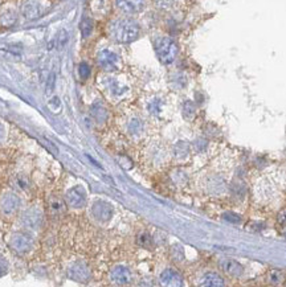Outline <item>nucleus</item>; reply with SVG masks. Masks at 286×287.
<instances>
[{
  "instance_id": "obj_1",
  "label": "nucleus",
  "mask_w": 286,
  "mask_h": 287,
  "mask_svg": "<svg viewBox=\"0 0 286 287\" xmlns=\"http://www.w3.org/2000/svg\"><path fill=\"white\" fill-rule=\"evenodd\" d=\"M139 33V24L130 18L115 19L109 25V35L117 43H131L135 39H138Z\"/></svg>"
},
{
  "instance_id": "obj_2",
  "label": "nucleus",
  "mask_w": 286,
  "mask_h": 287,
  "mask_svg": "<svg viewBox=\"0 0 286 287\" xmlns=\"http://www.w3.org/2000/svg\"><path fill=\"white\" fill-rule=\"evenodd\" d=\"M155 50H157L158 58L162 64L170 65L174 62L178 54V45L170 37H159L155 41Z\"/></svg>"
},
{
  "instance_id": "obj_3",
  "label": "nucleus",
  "mask_w": 286,
  "mask_h": 287,
  "mask_svg": "<svg viewBox=\"0 0 286 287\" xmlns=\"http://www.w3.org/2000/svg\"><path fill=\"white\" fill-rule=\"evenodd\" d=\"M159 284L161 287H184V279L176 270L166 269L159 275Z\"/></svg>"
},
{
  "instance_id": "obj_4",
  "label": "nucleus",
  "mask_w": 286,
  "mask_h": 287,
  "mask_svg": "<svg viewBox=\"0 0 286 287\" xmlns=\"http://www.w3.org/2000/svg\"><path fill=\"white\" fill-rule=\"evenodd\" d=\"M115 7L122 14L135 15L139 14L146 7V0H115Z\"/></svg>"
},
{
  "instance_id": "obj_5",
  "label": "nucleus",
  "mask_w": 286,
  "mask_h": 287,
  "mask_svg": "<svg viewBox=\"0 0 286 287\" xmlns=\"http://www.w3.org/2000/svg\"><path fill=\"white\" fill-rule=\"evenodd\" d=\"M20 12H22L23 18L27 20H35L43 15L44 7L39 0H25L22 4Z\"/></svg>"
},
{
  "instance_id": "obj_6",
  "label": "nucleus",
  "mask_w": 286,
  "mask_h": 287,
  "mask_svg": "<svg viewBox=\"0 0 286 287\" xmlns=\"http://www.w3.org/2000/svg\"><path fill=\"white\" fill-rule=\"evenodd\" d=\"M110 279L114 284L118 286H126V284L131 283L132 280V273L131 270L126 266H117L111 270Z\"/></svg>"
},
{
  "instance_id": "obj_7",
  "label": "nucleus",
  "mask_w": 286,
  "mask_h": 287,
  "mask_svg": "<svg viewBox=\"0 0 286 287\" xmlns=\"http://www.w3.org/2000/svg\"><path fill=\"white\" fill-rule=\"evenodd\" d=\"M97 58H98L100 66H102L104 69H106V70H114L119 64L118 54L110 49H102L100 53H98Z\"/></svg>"
},
{
  "instance_id": "obj_8",
  "label": "nucleus",
  "mask_w": 286,
  "mask_h": 287,
  "mask_svg": "<svg viewBox=\"0 0 286 287\" xmlns=\"http://www.w3.org/2000/svg\"><path fill=\"white\" fill-rule=\"evenodd\" d=\"M220 269L224 271V274L232 276V278H240L244 274L243 265L231 258L222 259L220 261Z\"/></svg>"
},
{
  "instance_id": "obj_9",
  "label": "nucleus",
  "mask_w": 286,
  "mask_h": 287,
  "mask_svg": "<svg viewBox=\"0 0 286 287\" xmlns=\"http://www.w3.org/2000/svg\"><path fill=\"white\" fill-rule=\"evenodd\" d=\"M199 287H226V280L220 274L214 271H207L201 275Z\"/></svg>"
},
{
  "instance_id": "obj_10",
  "label": "nucleus",
  "mask_w": 286,
  "mask_h": 287,
  "mask_svg": "<svg viewBox=\"0 0 286 287\" xmlns=\"http://www.w3.org/2000/svg\"><path fill=\"white\" fill-rule=\"evenodd\" d=\"M19 206V199L12 193H7L2 197V201H0V208L4 213H12L18 209Z\"/></svg>"
},
{
  "instance_id": "obj_11",
  "label": "nucleus",
  "mask_w": 286,
  "mask_h": 287,
  "mask_svg": "<svg viewBox=\"0 0 286 287\" xmlns=\"http://www.w3.org/2000/svg\"><path fill=\"white\" fill-rule=\"evenodd\" d=\"M66 199L70 202V205L83 206L86 200L85 192H84V189H81V188H73V189H70V191L68 192Z\"/></svg>"
},
{
  "instance_id": "obj_12",
  "label": "nucleus",
  "mask_w": 286,
  "mask_h": 287,
  "mask_svg": "<svg viewBox=\"0 0 286 287\" xmlns=\"http://www.w3.org/2000/svg\"><path fill=\"white\" fill-rule=\"evenodd\" d=\"M93 213L98 220L106 221L111 216V208L106 202H96V205L93 208Z\"/></svg>"
},
{
  "instance_id": "obj_13",
  "label": "nucleus",
  "mask_w": 286,
  "mask_h": 287,
  "mask_svg": "<svg viewBox=\"0 0 286 287\" xmlns=\"http://www.w3.org/2000/svg\"><path fill=\"white\" fill-rule=\"evenodd\" d=\"M89 270L85 266H75L72 267L70 270V278H73L75 280H79V282H86L89 279Z\"/></svg>"
},
{
  "instance_id": "obj_14",
  "label": "nucleus",
  "mask_w": 286,
  "mask_h": 287,
  "mask_svg": "<svg viewBox=\"0 0 286 287\" xmlns=\"http://www.w3.org/2000/svg\"><path fill=\"white\" fill-rule=\"evenodd\" d=\"M283 279H285V276H283L282 271H279V270H272L269 273V282L272 284H281Z\"/></svg>"
},
{
  "instance_id": "obj_15",
  "label": "nucleus",
  "mask_w": 286,
  "mask_h": 287,
  "mask_svg": "<svg viewBox=\"0 0 286 287\" xmlns=\"http://www.w3.org/2000/svg\"><path fill=\"white\" fill-rule=\"evenodd\" d=\"M92 31H93V22L90 19H84L83 23H81V33H83L84 37H88L92 33Z\"/></svg>"
},
{
  "instance_id": "obj_16",
  "label": "nucleus",
  "mask_w": 286,
  "mask_h": 287,
  "mask_svg": "<svg viewBox=\"0 0 286 287\" xmlns=\"http://www.w3.org/2000/svg\"><path fill=\"white\" fill-rule=\"evenodd\" d=\"M2 23H4V24H7V25H11V24H14L15 22H16V14H15L14 11H6L4 12L3 15H2Z\"/></svg>"
},
{
  "instance_id": "obj_17",
  "label": "nucleus",
  "mask_w": 286,
  "mask_h": 287,
  "mask_svg": "<svg viewBox=\"0 0 286 287\" xmlns=\"http://www.w3.org/2000/svg\"><path fill=\"white\" fill-rule=\"evenodd\" d=\"M223 219H224V221H227V223L229 224L241 223V217H240L239 214H236V213H224V214H223Z\"/></svg>"
},
{
  "instance_id": "obj_18",
  "label": "nucleus",
  "mask_w": 286,
  "mask_h": 287,
  "mask_svg": "<svg viewBox=\"0 0 286 287\" xmlns=\"http://www.w3.org/2000/svg\"><path fill=\"white\" fill-rule=\"evenodd\" d=\"M129 128H130V131H131L132 134H139V132L143 130L142 122L138 121V119H132V121L130 122Z\"/></svg>"
},
{
  "instance_id": "obj_19",
  "label": "nucleus",
  "mask_w": 286,
  "mask_h": 287,
  "mask_svg": "<svg viewBox=\"0 0 286 287\" xmlns=\"http://www.w3.org/2000/svg\"><path fill=\"white\" fill-rule=\"evenodd\" d=\"M110 81V84H109V88H110L111 93L113 94H115V96H119V94H122V93L125 92V88H121V86L117 84V81H114V80H109Z\"/></svg>"
},
{
  "instance_id": "obj_20",
  "label": "nucleus",
  "mask_w": 286,
  "mask_h": 287,
  "mask_svg": "<svg viewBox=\"0 0 286 287\" xmlns=\"http://www.w3.org/2000/svg\"><path fill=\"white\" fill-rule=\"evenodd\" d=\"M154 2L161 10H170L175 4V0H154Z\"/></svg>"
},
{
  "instance_id": "obj_21",
  "label": "nucleus",
  "mask_w": 286,
  "mask_h": 287,
  "mask_svg": "<svg viewBox=\"0 0 286 287\" xmlns=\"http://www.w3.org/2000/svg\"><path fill=\"white\" fill-rule=\"evenodd\" d=\"M79 70H80V76H81L83 78H86L90 73V67H89V65L85 64V62H83V64L80 65Z\"/></svg>"
},
{
  "instance_id": "obj_22",
  "label": "nucleus",
  "mask_w": 286,
  "mask_h": 287,
  "mask_svg": "<svg viewBox=\"0 0 286 287\" xmlns=\"http://www.w3.org/2000/svg\"><path fill=\"white\" fill-rule=\"evenodd\" d=\"M277 223L282 227H286V209H282L277 216Z\"/></svg>"
},
{
  "instance_id": "obj_23",
  "label": "nucleus",
  "mask_w": 286,
  "mask_h": 287,
  "mask_svg": "<svg viewBox=\"0 0 286 287\" xmlns=\"http://www.w3.org/2000/svg\"><path fill=\"white\" fill-rule=\"evenodd\" d=\"M7 270V263L4 262L3 258H0V275L2 274H4V271Z\"/></svg>"
},
{
  "instance_id": "obj_24",
  "label": "nucleus",
  "mask_w": 286,
  "mask_h": 287,
  "mask_svg": "<svg viewBox=\"0 0 286 287\" xmlns=\"http://www.w3.org/2000/svg\"><path fill=\"white\" fill-rule=\"evenodd\" d=\"M140 287H153V282L151 280H143L142 283H140Z\"/></svg>"
},
{
  "instance_id": "obj_25",
  "label": "nucleus",
  "mask_w": 286,
  "mask_h": 287,
  "mask_svg": "<svg viewBox=\"0 0 286 287\" xmlns=\"http://www.w3.org/2000/svg\"><path fill=\"white\" fill-rule=\"evenodd\" d=\"M4 135H6V130H4L3 124H0V142L4 139Z\"/></svg>"
},
{
  "instance_id": "obj_26",
  "label": "nucleus",
  "mask_w": 286,
  "mask_h": 287,
  "mask_svg": "<svg viewBox=\"0 0 286 287\" xmlns=\"http://www.w3.org/2000/svg\"><path fill=\"white\" fill-rule=\"evenodd\" d=\"M285 237H286V233H285Z\"/></svg>"
}]
</instances>
